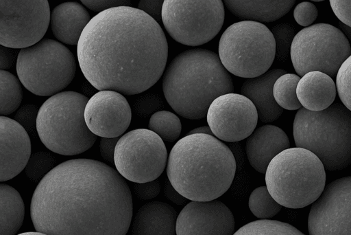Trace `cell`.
I'll return each mask as SVG.
<instances>
[{"instance_id": "cell-1", "label": "cell", "mask_w": 351, "mask_h": 235, "mask_svg": "<svg viewBox=\"0 0 351 235\" xmlns=\"http://www.w3.org/2000/svg\"><path fill=\"white\" fill-rule=\"evenodd\" d=\"M130 190L108 165L73 159L53 168L37 185L30 215L47 235H125L132 216Z\"/></svg>"}, {"instance_id": "cell-2", "label": "cell", "mask_w": 351, "mask_h": 235, "mask_svg": "<svg viewBox=\"0 0 351 235\" xmlns=\"http://www.w3.org/2000/svg\"><path fill=\"white\" fill-rule=\"evenodd\" d=\"M81 71L99 91L131 96L142 93L162 76L168 44L159 23L130 6L94 16L77 45Z\"/></svg>"}, {"instance_id": "cell-3", "label": "cell", "mask_w": 351, "mask_h": 235, "mask_svg": "<svg viewBox=\"0 0 351 235\" xmlns=\"http://www.w3.org/2000/svg\"><path fill=\"white\" fill-rule=\"evenodd\" d=\"M231 150L214 135H186L171 148L167 175L172 186L193 201L215 200L231 186L236 172Z\"/></svg>"}, {"instance_id": "cell-4", "label": "cell", "mask_w": 351, "mask_h": 235, "mask_svg": "<svg viewBox=\"0 0 351 235\" xmlns=\"http://www.w3.org/2000/svg\"><path fill=\"white\" fill-rule=\"evenodd\" d=\"M162 91L171 107L180 116L198 120L206 115L220 96L232 93L233 80L219 55L206 49L178 54L162 78Z\"/></svg>"}, {"instance_id": "cell-5", "label": "cell", "mask_w": 351, "mask_h": 235, "mask_svg": "<svg viewBox=\"0 0 351 235\" xmlns=\"http://www.w3.org/2000/svg\"><path fill=\"white\" fill-rule=\"evenodd\" d=\"M293 135L296 147L313 153L327 170L351 164V111L340 102L320 111L298 109Z\"/></svg>"}, {"instance_id": "cell-6", "label": "cell", "mask_w": 351, "mask_h": 235, "mask_svg": "<svg viewBox=\"0 0 351 235\" xmlns=\"http://www.w3.org/2000/svg\"><path fill=\"white\" fill-rule=\"evenodd\" d=\"M265 183L269 194L280 205L302 208L315 202L324 190L325 168L311 151L289 148L270 161Z\"/></svg>"}, {"instance_id": "cell-7", "label": "cell", "mask_w": 351, "mask_h": 235, "mask_svg": "<svg viewBox=\"0 0 351 235\" xmlns=\"http://www.w3.org/2000/svg\"><path fill=\"white\" fill-rule=\"evenodd\" d=\"M88 101L86 96L68 91L51 96L41 105L36 128L49 150L62 155H75L93 146L97 136L84 119Z\"/></svg>"}, {"instance_id": "cell-8", "label": "cell", "mask_w": 351, "mask_h": 235, "mask_svg": "<svg viewBox=\"0 0 351 235\" xmlns=\"http://www.w3.org/2000/svg\"><path fill=\"white\" fill-rule=\"evenodd\" d=\"M219 57L233 75L252 78L266 73L276 58L271 30L262 23L241 21L226 29L219 42Z\"/></svg>"}, {"instance_id": "cell-9", "label": "cell", "mask_w": 351, "mask_h": 235, "mask_svg": "<svg viewBox=\"0 0 351 235\" xmlns=\"http://www.w3.org/2000/svg\"><path fill=\"white\" fill-rule=\"evenodd\" d=\"M16 69L21 83L28 91L36 96H52L71 82L76 62L62 43L43 38L19 51Z\"/></svg>"}, {"instance_id": "cell-10", "label": "cell", "mask_w": 351, "mask_h": 235, "mask_svg": "<svg viewBox=\"0 0 351 235\" xmlns=\"http://www.w3.org/2000/svg\"><path fill=\"white\" fill-rule=\"evenodd\" d=\"M350 55V44L343 32L324 23L298 32L290 52L293 66L299 76L318 71L332 78L336 77L340 67Z\"/></svg>"}, {"instance_id": "cell-11", "label": "cell", "mask_w": 351, "mask_h": 235, "mask_svg": "<svg viewBox=\"0 0 351 235\" xmlns=\"http://www.w3.org/2000/svg\"><path fill=\"white\" fill-rule=\"evenodd\" d=\"M225 11L221 0H165L162 23L172 38L198 46L211 41L221 30Z\"/></svg>"}, {"instance_id": "cell-12", "label": "cell", "mask_w": 351, "mask_h": 235, "mask_svg": "<svg viewBox=\"0 0 351 235\" xmlns=\"http://www.w3.org/2000/svg\"><path fill=\"white\" fill-rule=\"evenodd\" d=\"M167 161L163 140L146 128L132 130L120 137L114 151V164L118 172L134 183L156 179Z\"/></svg>"}, {"instance_id": "cell-13", "label": "cell", "mask_w": 351, "mask_h": 235, "mask_svg": "<svg viewBox=\"0 0 351 235\" xmlns=\"http://www.w3.org/2000/svg\"><path fill=\"white\" fill-rule=\"evenodd\" d=\"M47 0H0V43L23 49L41 41L50 22Z\"/></svg>"}, {"instance_id": "cell-14", "label": "cell", "mask_w": 351, "mask_h": 235, "mask_svg": "<svg viewBox=\"0 0 351 235\" xmlns=\"http://www.w3.org/2000/svg\"><path fill=\"white\" fill-rule=\"evenodd\" d=\"M309 235H351V176L328 184L311 208Z\"/></svg>"}, {"instance_id": "cell-15", "label": "cell", "mask_w": 351, "mask_h": 235, "mask_svg": "<svg viewBox=\"0 0 351 235\" xmlns=\"http://www.w3.org/2000/svg\"><path fill=\"white\" fill-rule=\"evenodd\" d=\"M206 118L214 136L234 142L247 138L254 132L258 115L250 99L242 94L230 93L213 100Z\"/></svg>"}, {"instance_id": "cell-16", "label": "cell", "mask_w": 351, "mask_h": 235, "mask_svg": "<svg viewBox=\"0 0 351 235\" xmlns=\"http://www.w3.org/2000/svg\"><path fill=\"white\" fill-rule=\"evenodd\" d=\"M132 111L126 98L111 90L99 91L86 103L84 119L96 136L118 137L129 127Z\"/></svg>"}, {"instance_id": "cell-17", "label": "cell", "mask_w": 351, "mask_h": 235, "mask_svg": "<svg viewBox=\"0 0 351 235\" xmlns=\"http://www.w3.org/2000/svg\"><path fill=\"white\" fill-rule=\"evenodd\" d=\"M176 231V235H233L234 219L219 201H192L178 214Z\"/></svg>"}, {"instance_id": "cell-18", "label": "cell", "mask_w": 351, "mask_h": 235, "mask_svg": "<svg viewBox=\"0 0 351 235\" xmlns=\"http://www.w3.org/2000/svg\"><path fill=\"white\" fill-rule=\"evenodd\" d=\"M0 181L14 178L24 168L31 157V142L27 131L15 120L0 117Z\"/></svg>"}, {"instance_id": "cell-19", "label": "cell", "mask_w": 351, "mask_h": 235, "mask_svg": "<svg viewBox=\"0 0 351 235\" xmlns=\"http://www.w3.org/2000/svg\"><path fill=\"white\" fill-rule=\"evenodd\" d=\"M290 146L287 134L280 128L266 124L255 129L247 137L245 150L250 165L265 174L270 161Z\"/></svg>"}, {"instance_id": "cell-20", "label": "cell", "mask_w": 351, "mask_h": 235, "mask_svg": "<svg viewBox=\"0 0 351 235\" xmlns=\"http://www.w3.org/2000/svg\"><path fill=\"white\" fill-rule=\"evenodd\" d=\"M285 74V69H273L258 77L246 79L242 85L241 94L254 104L262 122H274L283 112L274 99L273 87L275 81Z\"/></svg>"}, {"instance_id": "cell-21", "label": "cell", "mask_w": 351, "mask_h": 235, "mask_svg": "<svg viewBox=\"0 0 351 235\" xmlns=\"http://www.w3.org/2000/svg\"><path fill=\"white\" fill-rule=\"evenodd\" d=\"M91 20L86 9L78 2H64L53 8L50 26L54 36L61 43L77 45L86 26Z\"/></svg>"}, {"instance_id": "cell-22", "label": "cell", "mask_w": 351, "mask_h": 235, "mask_svg": "<svg viewBox=\"0 0 351 235\" xmlns=\"http://www.w3.org/2000/svg\"><path fill=\"white\" fill-rule=\"evenodd\" d=\"M177 212L170 205L152 201L136 212L132 223V235H176Z\"/></svg>"}, {"instance_id": "cell-23", "label": "cell", "mask_w": 351, "mask_h": 235, "mask_svg": "<svg viewBox=\"0 0 351 235\" xmlns=\"http://www.w3.org/2000/svg\"><path fill=\"white\" fill-rule=\"evenodd\" d=\"M337 93L333 79L318 71L302 76L296 89L302 107L311 111H320L329 107L334 102Z\"/></svg>"}, {"instance_id": "cell-24", "label": "cell", "mask_w": 351, "mask_h": 235, "mask_svg": "<svg viewBox=\"0 0 351 235\" xmlns=\"http://www.w3.org/2000/svg\"><path fill=\"white\" fill-rule=\"evenodd\" d=\"M223 2L230 12L239 19L261 23L272 22L282 17L290 11L295 1L225 0Z\"/></svg>"}, {"instance_id": "cell-25", "label": "cell", "mask_w": 351, "mask_h": 235, "mask_svg": "<svg viewBox=\"0 0 351 235\" xmlns=\"http://www.w3.org/2000/svg\"><path fill=\"white\" fill-rule=\"evenodd\" d=\"M0 235H15L23 224L25 206L20 194L9 185H0Z\"/></svg>"}, {"instance_id": "cell-26", "label": "cell", "mask_w": 351, "mask_h": 235, "mask_svg": "<svg viewBox=\"0 0 351 235\" xmlns=\"http://www.w3.org/2000/svg\"><path fill=\"white\" fill-rule=\"evenodd\" d=\"M0 114L8 115L21 104L23 91L19 79L6 70H0Z\"/></svg>"}, {"instance_id": "cell-27", "label": "cell", "mask_w": 351, "mask_h": 235, "mask_svg": "<svg viewBox=\"0 0 351 235\" xmlns=\"http://www.w3.org/2000/svg\"><path fill=\"white\" fill-rule=\"evenodd\" d=\"M300 77L294 74H285L274 82L273 95L276 102L282 109L297 110L302 108L297 97L296 89Z\"/></svg>"}, {"instance_id": "cell-28", "label": "cell", "mask_w": 351, "mask_h": 235, "mask_svg": "<svg viewBox=\"0 0 351 235\" xmlns=\"http://www.w3.org/2000/svg\"><path fill=\"white\" fill-rule=\"evenodd\" d=\"M233 235H305L293 225L274 220L260 219L250 222Z\"/></svg>"}, {"instance_id": "cell-29", "label": "cell", "mask_w": 351, "mask_h": 235, "mask_svg": "<svg viewBox=\"0 0 351 235\" xmlns=\"http://www.w3.org/2000/svg\"><path fill=\"white\" fill-rule=\"evenodd\" d=\"M149 129L163 141L173 142L180 135L182 124L179 118L168 111H159L151 116Z\"/></svg>"}, {"instance_id": "cell-30", "label": "cell", "mask_w": 351, "mask_h": 235, "mask_svg": "<svg viewBox=\"0 0 351 235\" xmlns=\"http://www.w3.org/2000/svg\"><path fill=\"white\" fill-rule=\"evenodd\" d=\"M248 205L252 214L260 219L272 218L282 208V205L271 196L266 186L258 187L252 191Z\"/></svg>"}, {"instance_id": "cell-31", "label": "cell", "mask_w": 351, "mask_h": 235, "mask_svg": "<svg viewBox=\"0 0 351 235\" xmlns=\"http://www.w3.org/2000/svg\"><path fill=\"white\" fill-rule=\"evenodd\" d=\"M271 32L275 39L276 59L282 63L287 61L296 34L295 27L288 23H279L272 27Z\"/></svg>"}, {"instance_id": "cell-32", "label": "cell", "mask_w": 351, "mask_h": 235, "mask_svg": "<svg viewBox=\"0 0 351 235\" xmlns=\"http://www.w3.org/2000/svg\"><path fill=\"white\" fill-rule=\"evenodd\" d=\"M56 161L51 154L46 152H38L32 155L26 166L25 174L33 182L41 179L51 170Z\"/></svg>"}, {"instance_id": "cell-33", "label": "cell", "mask_w": 351, "mask_h": 235, "mask_svg": "<svg viewBox=\"0 0 351 235\" xmlns=\"http://www.w3.org/2000/svg\"><path fill=\"white\" fill-rule=\"evenodd\" d=\"M336 87L341 103L351 111V55L343 63L337 72Z\"/></svg>"}, {"instance_id": "cell-34", "label": "cell", "mask_w": 351, "mask_h": 235, "mask_svg": "<svg viewBox=\"0 0 351 235\" xmlns=\"http://www.w3.org/2000/svg\"><path fill=\"white\" fill-rule=\"evenodd\" d=\"M318 10L316 6L309 1L298 3L294 10L293 16L295 21L300 25L308 27L317 19Z\"/></svg>"}, {"instance_id": "cell-35", "label": "cell", "mask_w": 351, "mask_h": 235, "mask_svg": "<svg viewBox=\"0 0 351 235\" xmlns=\"http://www.w3.org/2000/svg\"><path fill=\"white\" fill-rule=\"evenodd\" d=\"M37 109L34 106H24L15 115V120L26 131L34 130L36 127Z\"/></svg>"}, {"instance_id": "cell-36", "label": "cell", "mask_w": 351, "mask_h": 235, "mask_svg": "<svg viewBox=\"0 0 351 235\" xmlns=\"http://www.w3.org/2000/svg\"><path fill=\"white\" fill-rule=\"evenodd\" d=\"M134 190L138 199L148 200L156 197L159 194L160 185L156 179L145 183H136Z\"/></svg>"}, {"instance_id": "cell-37", "label": "cell", "mask_w": 351, "mask_h": 235, "mask_svg": "<svg viewBox=\"0 0 351 235\" xmlns=\"http://www.w3.org/2000/svg\"><path fill=\"white\" fill-rule=\"evenodd\" d=\"M81 2L88 9L99 13L112 8L129 6L130 3L126 0H82Z\"/></svg>"}, {"instance_id": "cell-38", "label": "cell", "mask_w": 351, "mask_h": 235, "mask_svg": "<svg viewBox=\"0 0 351 235\" xmlns=\"http://www.w3.org/2000/svg\"><path fill=\"white\" fill-rule=\"evenodd\" d=\"M330 4L340 22L351 27V1L330 0Z\"/></svg>"}, {"instance_id": "cell-39", "label": "cell", "mask_w": 351, "mask_h": 235, "mask_svg": "<svg viewBox=\"0 0 351 235\" xmlns=\"http://www.w3.org/2000/svg\"><path fill=\"white\" fill-rule=\"evenodd\" d=\"M163 2L162 0H142L139 1L138 8L158 23L162 20Z\"/></svg>"}, {"instance_id": "cell-40", "label": "cell", "mask_w": 351, "mask_h": 235, "mask_svg": "<svg viewBox=\"0 0 351 235\" xmlns=\"http://www.w3.org/2000/svg\"><path fill=\"white\" fill-rule=\"evenodd\" d=\"M119 138L102 137L100 140V153L102 157L110 164H114L115 147Z\"/></svg>"}, {"instance_id": "cell-41", "label": "cell", "mask_w": 351, "mask_h": 235, "mask_svg": "<svg viewBox=\"0 0 351 235\" xmlns=\"http://www.w3.org/2000/svg\"><path fill=\"white\" fill-rule=\"evenodd\" d=\"M165 195L176 204L182 205L185 202V197L181 195L171 184L166 183L164 189Z\"/></svg>"}, {"instance_id": "cell-42", "label": "cell", "mask_w": 351, "mask_h": 235, "mask_svg": "<svg viewBox=\"0 0 351 235\" xmlns=\"http://www.w3.org/2000/svg\"><path fill=\"white\" fill-rule=\"evenodd\" d=\"M8 47L1 46V70H4V69L9 68L12 66V59H10V56H9V50L7 49Z\"/></svg>"}, {"instance_id": "cell-43", "label": "cell", "mask_w": 351, "mask_h": 235, "mask_svg": "<svg viewBox=\"0 0 351 235\" xmlns=\"http://www.w3.org/2000/svg\"><path fill=\"white\" fill-rule=\"evenodd\" d=\"M196 133L214 135L210 128L209 127V126H203L195 128L191 130V131H189L187 135L196 134Z\"/></svg>"}, {"instance_id": "cell-44", "label": "cell", "mask_w": 351, "mask_h": 235, "mask_svg": "<svg viewBox=\"0 0 351 235\" xmlns=\"http://www.w3.org/2000/svg\"><path fill=\"white\" fill-rule=\"evenodd\" d=\"M338 28L340 29L347 37L349 42L351 43V27L346 25L340 21L338 23Z\"/></svg>"}, {"instance_id": "cell-45", "label": "cell", "mask_w": 351, "mask_h": 235, "mask_svg": "<svg viewBox=\"0 0 351 235\" xmlns=\"http://www.w3.org/2000/svg\"><path fill=\"white\" fill-rule=\"evenodd\" d=\"M17 235H47L45 233H42L40 232H23Z\"/></svg>"}]
</instances>
